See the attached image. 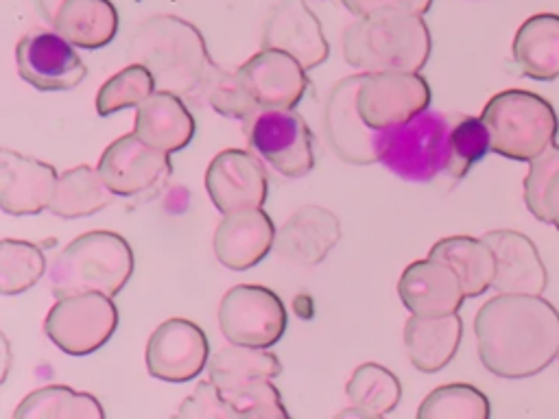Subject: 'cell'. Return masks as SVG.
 I'll return each instance as SVG.
<instances>
[{
	"instance_id": "cell-1",
	"label": "cell",
	"mask_w": 559,
	"mask_h": 419,
	"mask_svg": "<svg viewBox=\"0 0 559 419\" xmlns=\"http://www.w3.org/2000/svg\"><path fill=\"white\" fill-rule=\"evenodd\" d=\"M483 367L504 380L542 373L559 356V310L542 295L496 292L474 316Z\"/></svg>"
},
{
	"instance_id": "cell-2",
	"label": "cell",
	"mask_w": 559,
	"mask_h": 419,
	"mask_svg": "<svg viewBox=\"0 0 559 419\" xmlns=\"http://www.w3.org/2000/svg\"><path fill=\"white\" fill-rule=\"evenodd\" d=\"M127 55L131 63L151 70L157 89L194 103L203 98V85L216 65L201 31L177 15H153L140 22L129 39Z\"/></svg>"
},
{
	"instance_id": "cell-3",
	"label": "cell",
	"mask_w": 559,
	"mask_h": 419,
	"mask_svg": "<svg viewBox=\"0 0 559 419\" xmlns=\"http://www.w3.org/2000/svg\"><path fill=\"white\" fill-rule=\"evenodd\" d=\"M430 31L421 15L376 11L356 15L343 33V57L362 72H419L430 57Z\"/></svg>"
},
{
	"instance_id": "cell-4",
	"label": "cell",
	"mask_w": 559,
	"mask_h": 419,
	"mask_svg": "<svg viewBox=\"0 0 559 419\" xmlns=\"http://www.w3.org/2000/svg\"><path fill=\"white\" fill-rule=\"evenodd\" d=\"M133 273V251L116 231H87L66 244L50 266L52 295L74 292L118 295Z\"/></svg>"
},
{
	"instance_id": "cell-5",
	"label": "cell",
	"mask_w": 559,
	"mask_h": 419,
	"mask_svg": "<svg viewBox=\"0 0 559 419\" xmlns=\"http://www.w3.org/2000/svg\"><path fill=\"white\" fill-rule=\"evenodd\" d=\"M493 153L515 161H531L557 137V113L552 105L526 89L493 94L480 113Z\"/></svg>"
},
{
	"instance_id": "cell-6",
	"label": "cell",
	"mask_w": 559,
	"mask_h": 419,
	"mask_svg": "<svg viewBox=\"0 0 559 419\" xmlns=\"http://www.w3.org/2000/svg\"><path fill=\"white\" fill-rule=\"evenodd\" d=\"M452 122L454 116L426 109L397 127L376 131V157L404 181H432L448 170Z\"/></svg>"
},
{
	"instance_id": "cell-7",
	"label": "cell",
	"mask_w": 559,
	"mask_h": 419,
	"mask_svg": "<svg viewBox=\"0 0 559 419\" xmlns=\"http://www.w3.org/2000/svg\"><path fill=\"white\" fill-rule=\"evenodd\" d=\"M118 327V308L105 292H74L59 297L44 321L48 340L68 356L100 349Z\"/></svg>"
},
{
	"instance_id": "cell-8",
	"label": "cell",
	"mask_w": 559,
	"mask_h": 419,
	"mask_svg": "<svg viewBox=\"0 0 559 419\" xmlns=\"http://www.w3.org/2000/svg\"><path fill=\"white\" fill-rule=\"evenodd\" d=\"M251 151L286 179L314 168V140L306 120L293 109H260L247 120Z\"/></svg>"
},
{
	"instance_id": "cell-9",
	"label": "cell",
	"mask_w": 559,
	"mask_h": 419,
	"mask_svg": "<svg viewBox=\"0 0 559 419\" xmlns=\"http://www.w3.org/2000/svg\"><path fill=\"white\" fill-rule=\"evenodd\" d=\"M430 105L428 81L419 72L384 70L362 72L356 107L362 122L373 131L397 127Z\"/></svg>"
},
{
	"instance_id": "cell-10",
	"label": "cell",
	"mask_w": 559,
	"mask_h": 419,
	"mask_svg": "<svg viewBox=\"0 0 559 419\" xmlns=\"http://www.w3.org/2000/svg\"><path fill=\"white\" fill-rule=\"evenodd\" d=\"M218 325L229 343L269 349L286 332V308L273 290L238 284L221 299Z\"/></svg>"
},
{
	"instance_id": "cell-11",
	"label": "cell",
	"mask_w": 559,
	"mask_h": 419,
	"mask_svg": "<svg viewBox=\"0 0 559 419\" xmlns=\"http://www.w3.org/2000/svg\"><path fill=\"white\" fill-rule=\"evenodd\" d=\"M96 168L116 196L129 199L155 194L173 172L168 153L146 144L133 131L116 137L103 151Z\"/></svg>"
},
{
	"instance_id": "cell-12",
	"label": "cell",
	"mask_w": 559,
	"mask_h": 419,
	"mask_svg": "<svg viewBox=\"0 0 559 419\" xmlns=\"http://www.w3.org/2000/svg\"><path fill=\"white\" fill-rule=\"evenodd\" d=\"M15 63L17 74L39 92H68L87 76V65L57 31L26 33L15 46Z\"/></svg>"
},
{
	"instance_id": "cell-13",
	"label": "cell",
	"mask_w": 559,
	"mask_h": 419,
	"mask_svg": "<svg viewBox=\"0 0 559 419\" xmlns=\"http://www.w3.org/2000/svg\"><path fill=\"white\" fill-rule=\"evenodd\" d=\"M146 371L162 382H190L210 360V343L205 332L188 319H166L159 323L144 351Z\"/></svg>"
},
{
	"instance_id": "cell-14",
	"label": "cell",
	"mask_w": 559,
	"mask_h": 419,
	"mask_svg": "<svg viewBox=\"0 0 559 419\" xmlns=\"http://www.w3.org/2000/svg\"><path fill=\"white\" fill-rule=\"evenodd\" d=\"M205 190L214 207L225 216L262 207L269 194V177L258 155L242 148H225L207 164Z\"/></svg>"
},
{
	"instance_id": "cell-15",
	"label": "cell",
	"mask_w": 559,
	"mask_h": 419,
	"mask_svg": "<svg viewBox=\"0 0 559 419\" xmlns=\"http://www.w3.org/2000/svg\"><path fill=\"white\" fill-rule=\"evenodd\" d=\"M360 76L362 72L336 81L323 107V131L330 148L338 155V159L356 166L378 161L376 131L362 122L356 107Z\"/></svg>"
},
{
	"instance_id": "cell-16",
	"label": "cell",
	"mask_w": 559,
	"mask_h": 419,
	"mask_svg": "<svg viewBox=\"0 0 559 419\" xmlns=\"http://www.w3.org/2000/svg\"><path fill=\"white\" fill-rule=\"evenodd\" d=\"M236 72L260 109H293L308 89L306 68L277 48H260Z\"/></svg>"
},
{
	"instance_id": "cell-17",
	"label": "cell",
	"mask_w": 559,
	"mask_h": 419,
	"mask_svg": "<svg viewBox=\"0 0 559 419\" xmlns=\"http://www.w3.org/2000/svg\"><path fill=\"white\" fill-rule=\"evenodd\" d=\"M262 48H277L293 55L306 70L330 57L321 22L306 0H277L262 26Z\"/></svg>"
},
{
	"instance_id": "cell-18",
	"label": "cell",
	"mask_w": 559,
	"mask_h": 419,
	"mask_svg": "<svg viewBox=\"0 0 559 419\" xmlns=\"http://www.w3.org/2000/svg\"><path fill=\"white\" fill-rule=\"evenodd\" d=\"M397 295L404 308L419 316L459 312L467 299L454 268L432 258L415 260L402 271L397 279Z\"/></svg>"
},
{
	"instance_id": "cell-19",
	"label": "cell",
	"mask_w": 559,
	"mask_h": 419,
	"mask_svg": "<svg viewBox=\"0 0 559 419\" xmlns=\"http://www.w3.org/2000/svg\"><path fill=\"white\" fill-rule=\"evenodd\" d=\"M55 166L11 148L0 151V207L11 216L48 210L57 188Z\"/></svg>"
},
{
	"instance_id": "cell-20",
	"label": "cell",
	"mask_w": 559,
	"mask_h": 419,
	"mask_svg": "<svg viewBox=\"0 0 559 419\" xmlns=\"http://www.w3.org/2000/svg\"><path fill=\"white\" fill-rule=\"evenodd\" d=\"M483 240L496 255V292L542 295L548 286V271L535 242L515 229H491Z\"/></svg>"
},
{
	"instance_id": "cell-21",
	"label": "cell",
	"mask_w": 559,
	"mask_h": 419,
	"mask_svg": "<svg viewBox=\"0 0 559 419\" xmlns=\"http://www.w3.org/2000/svg\"><path fill=\"white\" fill-rule=\"evenodd\" d=\"M41 17L72 46L98 50L118 33L111 0H35Z\"/></svg>"
},
{
	"instance_id": "cell-22",
	"label": "cell",
	"mask_w": 559,
	"mask_h": 419,
	"mask_svg": "<svg viewBox=\"0 0 559 419\" xmlns=\"http://www.w3.org/2000/svg\"><path fill=\"white\" fill-rule=\"evenodd\" d=\"M341 240L336 214L321 205H304L293 212L275 234L273 249L295 266H317Z\"/></svg>"
},
{
	"instance_id": "cell-23",
	"label": "cell",
	"mask_w": 559,
	"mask_h": 419,
	"mask_svg": "<svg viewBox=\"0 0 559 419\" xmlns=\"http://www.w3.org/2000/svg\"><path fill=\"white\" fill-rule=\"evenodd\" d=\"M275 234L273 220L262 207L225 214L214 231V255L231 271H247L266 258Z\"/></svg>"
},
{
	"instance_id": "cell-24",
	"label": "cell",
	"mask_w": 559,
	"mask_h": 419,
	"mask_svg": "<svg viewBox=\"0 0 559 419\" xmlns=\"http://www.w3.org/2000/svg\"><path fill=\"white\" fill-rule=\"evenodd\" d=\"M194 116L188 111L183 98L173 92L155 89L140 107H135L133 133L164 153L186 148L194 137Z\"/></svg>"
},
{
	"instance_id": "cell-25",
	"label": "cell",
	"mask_w": 559,
	"mask_h": 419,
	"mask_svg": "<svg viewBox=\"0 0 559 419\" xmlns=\"http://www.w3.org/2000/svg\"><path fill=\"white\" fill-rule=\"evenodd\" d=\"M463 338V321L456 312L441 316L411 314L404 325V347L411 364L424 373H437L456 356Z\"/></svg>"
},
{
	"instance_id": "cell-26",
	"label": "cell",
	"mask_w": 559,
	"mask_h": 419,
	"mask_svg": "<svg viewBox=\"0 0 559 419\" xmlns=\"http://www.w3.org/2000/svg\"><path fill=\"white\" fill-rule=\"evenodd\" d=\"M513 61L520 72L533 81H552L559 76V15L535 13L515 31L511 44Z\"/></svg>"
},
{
	"instance_id": "cell-27",
	"label": "cell",
	"mask_w": 559,
	"mask_h": 419,
	"mask_svg": "<svg viewBox=\"0 0 559 419\" xmlns=\"http://www.w3.org/2000/svg\"><path fill=\"white\" fill-rule=\"evenodd\" d=\"M428 258L445 262L459 275L465 297H480L493 286L496 255L483 238L472 236H448L437 240Z\"/></svg>"
},
{
	"instance_id": "cell-28",
	"label": "cell",
	"mask_w": 559,
	"mask_h": 419,
	"mask_svg": "<svg viewBox=\"0 0 559 419\" xmlns=\"http://www.w3.org/2000/svg\"><path fill=\"white\" fill-rule=\"evenodd\" d=\"M114 196L98 168L81 164L59 175L48 210L59 218H83L105 210Z\"/></svg>"
},
{
	"instance_id": "cell-29",
	"label": "cell",
	"mask_w": 559,
	"mask_h": 419,
	"mask_svg": "<svg viewBox=\"0 0 559 419\" xmlns=\"http://www.w3.org/2000/svg\"><path fill=\"white\" fill-rule=\"evenodd\" d=\"M100 402L90 393L63 384H48L28 393L13 410V419H103Z\"/></svg>"
},
{
	"instance_id": "cell-30",
	"label": "cell",
	"mask_w": 559,
	"mask_h": 419,
	"mask_svg": "<svg viewBox=\"0 0 559 419\" xmlns=\"http://www.w3.org/2000/svg\"><path fill=\"white\" fill-rule=\"evenodd\" d=\"M282 373L280 358L264 347L229 343L207 360V378L223 391L251 378H277Z\"/></svg>"
},
{
	"instance_id": "cell-31",
	"label": "cell",
	"mask_w": 559,
	"mask_h": 419,
	"mask_svg": "<svg viewBox=\"0 0 559 419\" xmlns=\"http://www.w3.org/2000/svg\"><path fill=\"white\" fill-rule=\"evenodd\" d=\"M345 395L352 406L362 408L369 417H382L400 404L402 384L386 367L378 362H362L349 375Z\"/></svg>"
},
{
	"instance_id": "cell-32",
	"label": "cell",
	"mask_w": 559,
	"mask_h": 419,
	"mask_svg": "<svg viewBox=\"0 0 559 419\" xmlns=\"http://www.w3.org/2000/svg\"><path fill=\"white\" fill-rule=\"evenodd\" d=\"M489 412L487 395L465 382L437 386L417 408L419 419H487Z\"/></svg>"
},
{
	"instance_id": "cell-33",
	"label": "cell",
	"mask_w": 559,
	"mask_h": 419,
	"mask_svg": "<svg viewBox=\"0 0 559 419\" xmlns=\"http://www.w3.org/2000/svg\"><path fill=\"white\" fill-rule=\"evenodd\" d=\"M46 271L44 251L15 238H2L0 242V292L4 297L20 295L35 286Z\"/></svg>"
},
{
	"instance_id": "cell-34",
	"label": "cell",
	"mask_w": 559,
	"mask_h": 419,
	"mask_svg": "<svg viewBox=\"0 0 559 419\" xmlns=\"http://www.w3.org/2000/svg\"><path fill=\"white\" fill-rule=\"evenodd\" d=\"M155 92V79L142 63H129L109 76L96 94V113L111 116L122 109L140 107Z\"/></svg>"
},
{
	"instance_id": "cell-35",
	"label": "cell",
	"mask_w": 559,
	"mask_h": 419,
	"mask_svg": "<svg viewBox=\"0 0 559 419\" xmlns=\"http://www.w3.org/2000/svg\"><path fill=\"white\" fill-rule=\"evenodd\" d=\"M234 419H286L282 395L271 378H251L221 391Z\"/></svg>"
},
{
	"instance_id": "cell-36",
	"label": "cell",
	"mask_w": 559,
	"mask_h": 419,
	"mask_svg": "<svg viewBox=\"0 0 559 419\" xmlns=\"http://www.w3.org/2000/svg\"><path fill=\"white\" fill-rule=\"evenodd\" d=\"M203 100H207L210 107L221 116L245 122L260 111L249 89L245 87L240 74L236 70L227 72L218 65H214L207 74V81L203 85Z\"/></svg>"
},
{
	"instance_id": "cell-37",
	"label": "cell",
	"mask_w": 559,
	"mask_h": 419,
	"mask_svg": "<svg viewBox=\"0 0 559 419\" xmlns=\"http://www.w3.org/2000/svg\"><path fill=\"white\" fill-rule=\"evenodd\" d=\"M487 151H491V146L483 118L454 116L450 133V164L445 175L452 179L465 177L469 168L487 155Z\"/></svg>"
},
{
	"instance_id": "cell-38",
	"label": "cell",
	"mask_w": 559,
	"mask_h": 419,
	"mask_svg": "<svg viewBox=\"0 0 559 419\" xmlns=\"http://www.w3.org/2000/svg\"><path fill=\"white\" fill-rule=\"evenodd\" d=\"M559 168V144H550L544 153L528 161V172L524 177V203L526 210L539 220L546 183Z\"/></svg>"
},
{
	"instance_id": "cell-39",
	"label": "cell",
	"mask_w": 559,
	"mask_h": 419,
	"mask_svg": "<svg viewBox=\"0 0 559 419\" xmlns=\"http://www.w3.org/2000/svg\"><path fill=\"white\" fill-rule=\"evenodd\" d=\"M177 417H186V419H234V412L229 410L221 388L207 378L201 380L197 384V388L192 391V395H188L179 410Z\"/></svg>"
},
{
	"instance_id": "cell-40",
	"label": "cell",
	"mask_w": 559,
	"mask_h": 419,
	"mask_svg": "<svg viewBox=\"0 0 559 419\" xmlns=\"http://www.w3.org/2000/svg\"><path fill=\"white\" fill-rule=\"evenodd\" d=\"M343 7L354 15H367L376 11H408L424 15L432 0H341Z\"/></svg>"
},
{
	"instance_id": "cell-41",
	"label": "cell",
	"mask_w": 559,
	"mask_h": 419,
	"mask_svg": "<svg viewBox=\"0 0 559 419\" xmlns=\"http://www.w3.org/2000/svg\"><path fill=\"white\" fill-rule=\"evenodd\" d=\"M539 220L548 223V225H555L559 229V168L552 172V177L546 183Z\"/></svg>"
},
{
	"instance_id": "cell-42",
	"label": "cell",
	"mask_w": 559,
	"mask_h": 419,
	"mask_svg": "<svg viewBox=\"0 0 559 419\" xmlns=\"http://www.w3.org/2000/svg\"><path fill=\"white\" fill-rule=\"evenodd\" d=\"M557 360H559V356H557Z\"/></svg>"
}]
</instances>
